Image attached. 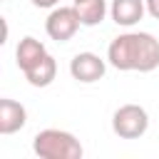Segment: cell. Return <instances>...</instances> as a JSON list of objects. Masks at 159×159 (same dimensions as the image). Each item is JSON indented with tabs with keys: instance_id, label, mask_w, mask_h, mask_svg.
<instances>
[{
	"instance_id": "1",
	"label": "cell",
	"mask_w": 159,
	"mask_h": 159,
	"mask_svg": "<svg viewBox=\"0 0 159 159\" xmlns=\"http://www.w3.org/2000/svg\"><path fill=\"white\" fill-rule=\"evenodd\" d=\"M107 62L119 72H152L159 67V40L152 32H122L109 42Z\"/></svg>"
},
{
	"instance_id": "2",
	"label": "cell",
	"mask_w": 159,
	"mask_h": 159,
	"mask_svg": "<svg viewBox=\"0 0 159 159\" xmlns=\"http://www.w3.org/2000/svg\"><path fill=\"white\" fill-rule=\"evenodd\" d=\"M32 152L40 159H80L84 154L80 139L67 129L47 127L32 137Z\"/></svg>"
},
{
	"instance_id": "3",
	"label": "cell",
	"mask_w": 159,
	"mask_h": 159,
	"mask_svg": "<svg viewBox=\"0 0 159 159\" xmlns=\"http://www.w3.org/2000/svg\"><path fill=\"white\" fill-rule=\"evenodd\" d=\"M149 129V114L142 104H122L112 114V132L119 139H139Z\"/></svg>"
},
{
	"instance_id": "4",
	"label": "cell",
	"mask_w": 159,
	"mask_h": 159,
	"mask_svg": "<svg viewBox=\"0 0 159 159\" xmlns=\"http://www.w3.org/2000/svg\"><path fill=\"white\" fill-rule=\"evenodd\" d=\"M80 27H82V20H80V12L75 5H57L50 10V15L45 20V32L55 42H70Z\"/></svg>"
},
{
	"instance_id": "5",
	"label": "cell",
	"mask_w": 159,
	"mask_h": 159,
	"mask_svg": "<svg viewBox=\"0 0 159 159\" xmlns=\"http://www.w3.org/2000/svg\"><path fill=\"white\" fill-rule=\"evenodd\" d=\"M104 72H107V62L94 52H77L70 60V75H72V80H77L82 84L99 82L104 77Z\"/></svg>"
},
{
	"instance_id": "6",
	"label": "cell",
	"mask_w": 159,
	"mask_h": 159,
	"mask_svg": "<svg viewBox=\"0 0 159 159\" xmlns=\"http://www.w3.org/2000/svg\"><path fill=\"white\" fill-rule=\"evenodd\" d=\"M47 55H50V52H47L45 42H40V40L32 37V35L22 37V40L17 42V47H15V62H17V67L22 70V75L30 72L35 65H40Z\"/></svg>"
},
{
	"instance_id": "7",
	"label": "cell",
	"mask_w": 159,
	"mask_h": 159,
	"mask_svg": "<svg viewBox=\"0 0 159 159\" xmlns=\"http://www.w3.org/2000/svg\"><path fill=\"white\" fill-rule=\"evenodd\" d=\"M147 12L144 0H112L109 5V17L119 27H134Z\"/></svg>"
},
{
	"instance_id": "8",
	"label": "cell",
	"mask_w": 159,
	"mask_h": 159,
	"mask_svg": "<svg viewBox=\"0 0 159 159\" xmlns=\"http://www.w3.org/2000/svg\"><path fill=\"white\" fill-rule=\"evenodd\" d=\"M25 124H27V109L15 99L2 97L0 99V134H5V137L15 134Z\"/></svg>"
},
{
	"instance_id": "9",
	"label": "cell",
	"mask_w": 159,
	"mask_h": 159,
	"mask_svg": "<svg viewBox=\"0 0 159 159\" xmlns=\"http://www.w3.org/2000/svg\"><path fill=\"white\" fill-rule=\"evenodd\" d=\"M72 5L77 7L80 20H82L84 27H97V25L107 17V12H109L107 0H77V2H72Z\"/></svg>"
},
{
	"instance_id": "10",
	"label": "cell",
	"mask_w": 159,
	"mask_h": 159,
	"mask_svg": "<svg viewBox=\"0 0 159 159\" xmlns=\"http://www.w3.org/2000/svg\"><path fill=\"white\" fill-rule=\"evenodd\" d=\"M57 77V62L52 55H47L40 65H35L30 72H25V80L32 84V87H50Z\"/></svg>"
},
{
	"instance_id": "11",
	"label": "cell",
	"mask_w": 159,
	"mask_h": 159,
	"mask_svg": "<svg viewBox=\"0 0 159 159\" xmlns=\"http://www.w3.org/2000/svg\"><path fill=\"white\" fill-rule=\"evenodd\" d=\"M144 2H147V12L154 20H159V0H144Z\"/></svg>"
},
{
	"instance_id": "12",
	"label": "cell",
	"mask_w": 159,
	"mask_h": 159,
	"mask_svg": "<svg viewBox=\"0 0 159 159\" xmlns=\"http://www.w3.org/2000/svg\"><path fill=\"white\" fill-rule=\"evenodd\" d=\"M35 7H42V10H52V7H57V2L60 0H30Z\"/></svg>"
},
{
	"instance_id": "13",
	"label": "cell",
	"mask_w": 159,
	"mask_h": 159,
	"mask_svg": "<svg viewBox=\"0 0 159 159\" xmlns=\"http://www.w3.org/2000/svg\"><path fill=\"white\" fill-rule=\"evenodd\" d=\"M72 2H77V0H72Z\"/></svg>"
}]
</instances>
